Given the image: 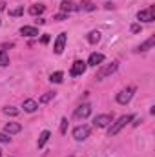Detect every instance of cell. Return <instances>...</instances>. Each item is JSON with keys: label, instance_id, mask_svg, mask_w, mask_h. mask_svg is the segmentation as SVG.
<instances>
[{"label": "cell", "instance_id": "cell-1", "mask_svg": "<svg viewBox=\"0 0 155 157\" xmlns=\"http://www.w3.org/2000/svg\"><path fill=\"white\" fill-rule=\"evenodd\" d=\"M131 121H133V115H122V117H119L115 122L110 126V130H108V135H110V137L117 135V133H119V132H120V130H122V128L128 124V122H131Z\"/></svg>", "mask_w": 155, "mask_h": 157}, {"label": "cell", "instance_id": "cell-2", "mask_svg": "<svg viewBox=\"0 0 155 157\" xmlns=\"http://www.w3.org/2000/svg\"><path fill=\"white\" fill-rule=\"evenodd\" d=\"M117 70H119V62L113 60V62H110V64H104V66H100V70L97 71V80H102V78L110 77V75H113Z\"/></svg>", "mask_w": 155, "mask_h": 157}, {"label": "cell", "instance_id": "cell-3", "mask_svg": "<svg viewBox=\"0 0 155 157\" xmlns=\"http://www.w3.org/2000/svg\"><path fill=\"white\" fill-rule=\"evenodd\" d=\"M133 93H135V86H128V88L120 90V91L117 93V102H119V104H128V102L131 101Z\"/></svg>", "mask_w": 155, "mask_h": 157}, {"label": "cell", "instance_id": "cell-4", "mask_svg": "<svg viewBox=\"0 0 155 157\" xmlns=\"http://www.w3.org/2000/svg\"><path fill=\"white\" fill-rule=\"evenodd\" d=\"M113 122V113H102V115H97L93 119V126L95 128H106Z\"/></svg>", "mask_w": 155, "mask_h": 157}, {"label": "cell", "instance_id": "cell-5", "mask_svg": "<svg viewBox=\"0 0 155 157\" xmlns=\"http://www.w3.org/2000/svg\"><path fill=\"white\" fill-rule=\"evenodd\" d=\"M137 18L142 20V22H153L155 20V7L153 6H148L146 9H141L137 13Z\"/></svg>", "mask_w": 155, "mask_h": 157}, {"label": "cell", "instance_id": "cell-6", "mask_svg": "<svg viewBox=\"0 0 155 157\" xmlns=\"http://www.w3.org/2000/svg\"><path fill=\"white\" fill-rule=\"evenodd\" d=\"M89 132H91V128L88 124H80L73 130V137H75V141H86L89 137Z\"/></svg>", "mask_w": 155, "mask_h": 157}, {"label": "cell", "instance_id": "cell-7", "mask_svg": "<svg viewBox=\"0 0 155 157\" xmlns=\"http://www.w3.org/2000/svg\"><path fill=\"white\" fill-rule=\"evenodd\" d=\"M86 68H88V64L84 60H75L73 66H71V70H70V75L71 77H78V75H82L86 71Z\"/></svg>", "mask_w": 155, "mask_h": 157}, {"label": "cell", "instance_id": "cell-8", "mask_svg": "<svg viewBox=\"0 0 155 157\" xmlns=\"http://www.w3.org/2000/svg\"><path fill=\"white\" fill-rule=\"evenodd\" d=\"M66 40H68V35H66V33H60V35L57 37V40H55V46H53V51H55L57 55H60V53L64 51Z\"/></svg>", "mask_w": 155, "mask_h": 157}, {"label": "cell", "instance_id": "cell-9", "mask_svg": "<svg viewBox=\"0 0 155 157\" xmlns=\"http://www.w3.org/2000/svg\"><path fill=\"white\" fill-rule=\"evenodd\" d=\"M89 113H91V106H89L88 102L80 104L77 110H75V117H78V119H86V117H89Z\"/></svg>", "mask_w": 155, "mask_h": 157}, {"label": "cell", "instance_id": "cell-10", "mask_svg": "<svg viewBox=\"0 0 155 157\" xmlns=\"http://www.w3.org/2000/svg\"><path fill=\"white\" fill-rule=\"evenodd\" d=\"M102 62H104V55H102V53H91L86 64H88V66H99V64H102Z\"/></svg>", "mask_w": 155, "mask_h": 157}, {"label": "cell", "instance_id": "cell-11", "mask_svg": "<svg viewBox=\"0 0 155 157\" xmlns=\"http://www.w3.org/2000/svg\"><path fill=\"white\" fill-rule=\"evenodd\" d=\"M22 130V126L18 124V122H7L6 126H4V133H7V135H13V133H18Z\"/></svg>", "mask_w": 155, "mask_h": 157}, {"label": "cell", "instance_id": "cell-12", "mask_svg": "<svg viewBox=\"0 0 155 157\" xmlns=\"http://www.w3.org/2000/svg\"><path fill=\"white\" fill-rule=\"evenodd\" d=\"M22 108H24V112L33 113V112H37L39 104H37V101H33V99H26V101H24V104H22Z\"/></svg>", "mask_w": 155, "mask_h": 157}, {"label": "cell", "instance_id": "cell-13", "mask_svg": "<svg viewBox=\"0 0 155 157\" xmlns=\"http://www.w3.org/2000/svg\"><path fill=\"white\" fill-rule=\"evenodd\" d=\"M20 35H24V37H37L39 35V29L33 28V26H22L20 28Z\"/></svg>", "mask_w": 155, "mask_h": 157}, {"label": "cell", "instance_id": "cell-14", "mask_svg": "<svg viewBox=\"0 0 155 157\" xmlns=\"http://www.w3.org/2000/svg\"><path fill=\"white\" fill-rule=\"evenodd\" d=\"M153 46H155V37H150L146 42H142L141 46H137L135 51H137V53H141V51H148V49H152Z\"/></svg>", "mask_w": 155, "mask_h": 157}, {"label": "cell", "instance_id": "cell-15", "mask_svg": "<svg viewBox=\"0 0 155 157\" xmlns=\"http://www.w3.org/2000/svg\"><path fill=\"white\" fill-rule=\"evenodd\" d=\"M60 11L62 13H71V11H78V6L73 2H62L60 4Z\"/></svg>", "mask_w": 155, "mask_h": 157}, {"label": "cell", "instance_id": "cell-16", "mask_svg": "<svg viewBox=\"0 0 155 157\" xmlns=\"http://www.w3.org/2000/svg\"><path fill=\"white\" fill-rule=\"evenodd\" d=\"M44 9H46L44 4H33V6L29 7V15H31V17H39V15L44 13Z\"/></svg>", "mask_w": 155, "mask_h": 157}, {"label": "cell", "instance_id": "cell-17", "mask_svg": "<svg viewBox=\"0 0 155 157\" xmlns=\"http://www.w3.org/2000/svg\"><path fill=\"white\" fill-rule=\"evenodd\" d=\"M78 9H82V11H95L97 6H95L93 2H89V0H82V2L78 4Z\"/></svg>", "mask_w": 155, "mask_h": 157}, {"label": "cell", "instance_id": "cell-18", "mask_svg": "<svg viewBox=\"0 0 155 157\" xmlns=\"http://www.w3.org/2000/svg\"><path fill=\"white\" fill-rule=\"evenodd\" d=\"M49 137H51V133H49L47 130H44V132L40 133V137H39V143H37V146H39V148H44V144H46V143L49 141Z\"/></svg>", "mask_w": 155, "mask_h": 157}, {"label": "cell", "instance_id": "cell-19", "mask_svg": "<svg viewBox=\"0 0 155 157\" xmlns=\"http://www.w3.org/2000/svg\"><path fill=\"white\" fill-rule=\"evenodd\" d=\"M86 39H88V42H89V44H97V42L100 40V31H89Z\"/></svg>", "mask_w": 155, "mask_h": 157}, {"label": "cell", "instance_id": "cell-20", "mask_svg": "<svg viewBox=\"0 0 155 157\" xmlns=\"http://www.w3.org/2000/svg\"><path fill=\"white\" fill-rule=\"evenodd\" d=\"M62 77H64V73H62V71H55V73H51V75H49V80H51V82H55V84H60V82H62Z\"/></svg>", "mask_w": 155, "mask_h": 157}, {"label": "cell", "instance_id": "cell-21", "mask_svg": "<svg viewBox=\"0 0 155 157\" xmlns=\"http://www.w3.org/2000/svg\"><path fill=\"white\" fill-rule=\"evenodd\" d=\"M9 64V57H7V53L4 51V49H0V66L4 68V66H7Z\"/></svg>", "mask_w": 155, "mask_h": 157}, {"label": "cell", "instance_id": "cell-22", "mask_svg": "<svg viewBox=\"0 0 155 157\" xmlns=\"http://www.w3.org/2000/svg\"><path fill=\"white\" fill-rule=\"evenodd\" d=\"M4 113L9 115V117H17V115H18V110L13 108V106H7V108H4Z\"/></svg>", "mask_w": 155, "mask_h": 157}, {"label": "cell", "instance_id": "cell-23", "mask_svg": "<svg viewBox=\"0 0 155 157\" xmlns=\"http://www.w3.org/2000/svg\"><path fill=\"white\" fill-rule=\"evenodd\" d=\"M53 97H55V91H47V93H44V95L40 97V102H42V104H44V102H49Z\"/></svg>", "mask_w": 155, "mask_h": 157}, {"label": "cell", "instance_id": "cell-24", "mask_svg": "<svg viewBox=\"0 0 155 157\" xmlns=\"http://www.w3.org/2000/svg\"><path fill=\"white\" fill-rule=\"evenodd\" d=\"M24 13V7H17V9H9V17H20Z\"/></svg>", "mask_w": 155, "mask_h": 157}, {"label": "cell", "instance_id": "cell-25", "mask_svg": "<svg viewBox=\"0 0 155 157\" xmlns=\"http://www.w3.org/2000/svg\"><path fill=\"white\" fill-rule=\"evenodd\" d=\"M66 132H68V119L64 117V119H62V121H60V133L64 135Z\"/></svg>", "mask_w": 155, "mask_h": 157}, {"label": "cell", "instance_id": "cell-26", "mask_svg": "<svg viewBox=\"0 0 155 157\" xmlns=\"http://www.w3.org/2000/svg\"><path fill=\"white\" fill-rule=\"evenodd\" d=\"M53 20H59V22L68 20V13H59V15H55V17H53Z\"/></svg>", "mask_w": 155, "mask_h": 157}, {"label": "cell", "instance_id": "cell-27", "mask_svg": "<svg viewBox=\"0 0 155 157\" xmlns=\"http://www.w3.org/2000/svg\"><path fill=\"white\" fill-rule=\"evenodd\" d=\"M130 29H131V33H141V31H142V26H141V24H131Z\"/></svg>", "mask_w": 155, "mask_h": 157}, {"label": "cell", "instance_id": "cell-28", "mask_svg": "<svg viewBox=\"0 0 155 157\" xmlns=\"http://www.w3.org/2000/svg\"><path fill=\"white\" fill-rule=\"evenodd\" d=\"M9 141H11V137L7 133H0V143H9Z\"/></svg>", "mask_w": 155, "mask_h": 157}, {"label": "cell", "instance_id": "cell-29", "mask_svg": "<svg viewBox=\"0 0 155 157\" xmlns=\"http://www.w3.org/2000/svg\"><path fill=\"white\" fill-rule=\"evenodd\" d=\"M49 42V35H42V44H47Z\"/></svg>", "mask_w": 155, "mask_h": 157}, {"label": "cell", "instance_id": "cell-30", "mask_svg": "<svg viewBox=\"0 0 155 157\" xmlns=\"http://www.w3.org/2000/svg\"><path fill=\"white\" fill-rule=\"evenodd\" d=\"M35 22H37V24H40V26H42V24H46V20H44V18H37Z\"/></svg>", "mask_w": 155, "mask_h": 157}, {"label": "cell", "instance_id": "cell-31", "mask_svg": "<svg viewBox=\"0 0 155 157\" xmlns=\"http://www.w3.org/2000/svg\"><path fill=\"white\" fill-rule=\"evenodd\" d=\"M0 157H2V150H0Z\"/></svg>", "mask_w": 155, "mask_h": 157}]
</instances>
